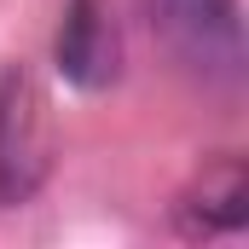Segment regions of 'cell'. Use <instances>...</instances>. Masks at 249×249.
<instances>
[{
  "label": "cell",
  "mask_w": 249,
  "mask_h": 249,
  "mask_svg": "<svg viewBox=\"0 0 249 249\" xmlns=\"http://www.w3.org/2000/svg\"><path fill=\"white\" fill-rule=\"evenodd\" d=\"M53 168V122L29 70L0 75V209L29 203Z\"/></svg>",
  "instance_id": "obj_1"
},
{
  "label": "cell",
  "mask_w": 249,
  "mask_h": 249,
  "mask_svg": "<svg viewBox=\"0 0 249 249\" xmlns=\"http://www.w3.org/2000/svg\"><path fill=\"white\" fill-rule=\"evenodd\" d=\"M151 29L162 47L203 81H238L244 70V23L238 0H151Z\"/></svg>",
  "instance_id": "obj_2"
},
{
  "label": "cell",
  "mask_w": 249,
  "mask_h": 249,
  "mask_svg": "<svg viewBox=\"0 0 249 249\" xmlns=\"http://www.w3.org/2000/svg\"><path fill=\"white\" fill-rule=\"evenodd\" d=\"M58 75L81 93H99L122 75V35H116V12L110 0H70L53 41Z\"/></svg>",
  "instance_id": "obj_3"
},
{
  "label": "cell",
  "mask_w": 249,
  "mask_h": 249,
  "mask_svg": "<svg viewBox=\"0 0 249 249\" xmlns=\"http://www.w3.org/2000/svg\"><path fill=\"white\" fill-rule=\"evenodd\" d=\"M244 203H249V180L238 157H220L203 168V180L186 191L180 203V226L191 238H220V232H238L244 226Z\"/></svg>",
  "instance_id": "obj_4"
}]
</instances>
